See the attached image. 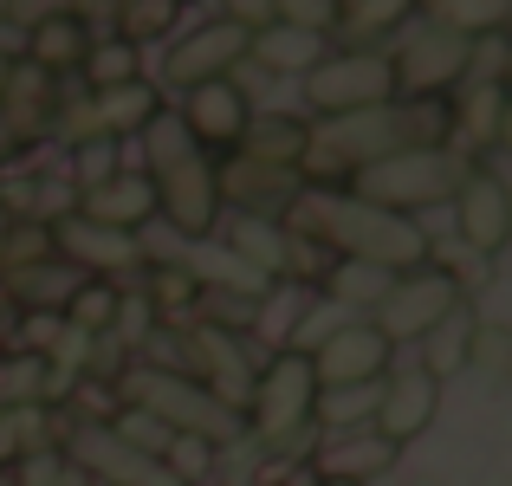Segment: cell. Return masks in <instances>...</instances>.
Wrapping results in <instances>:
<instances>
[{"mask_svg": "<svg viewBox=\"0 0 512 486\" xmlns=\"http://www.w3.org/2000/svg\"><path fill=\"white\" fill-rule=\"evenodd\" d=\"M279 227L318 240L331 260H363V266H383V273H415V266L435 260V240L422 234V221L370 208L350 188H299L279 214Z\"/></svg>", "mask_w": 512, "mask_h": 486, "instance_id": "obj_1", "label": "cell"}, {"mask_svg": "<svg viewBox=\"0 0 512 486\" xmlns=\"http://www.w3.org/2000/svg\"><path fill=\"white\" fill-rule=\"evenodd\" d=\"M137 143H143V175H150V188H156V214H163L182 240H208L214 227H221L214 156L188 137V124L169 111V104L137 130Z\"/></svg>", "mask_w": 512, "mask_h": 486, "instance_id": "obj_2", "label": "cell"}, {"mask_svg": "<svg viewBox=\"0 0 512 486\" xmlns=\"http://www.w3.org/2000/svg\"><path fill=\"white\" fill-rule=\"evenodd\" d=\"M318 441V376L305 350H273L253 370L247 396V448L273 461H299Z\"/></svg>", "mask_w": 512, "mask_h": 486, "instance_id": "obj_3", "label": "cell"}, {"mask_svg": "<svg viewBox=\"0 0 512 486\" xmlns=\"http://www.w3.org/2000/svg\"><path fill=\"white\" fill-rule=\"evenodd\" d=\"M111 389L124 396V409H143L150 422H163L169 435H195V441H208V448H221V454L247 441V415L227 409V402H214L208 389H201L188 370H175V363H137L130 357Z\"/></svg>", "mask_w": 512, "mask_h": 486, "instance_id": "obj_4", "label": "cell"}, {"mask_svg": "<svg viewBox=\"0 0 512 486\" xmlns=\"http://www.w3.org/2000/svg\"><path fill=\"white\" fill-rule=\"evenodd\" d=\"M389 150H415L402 98L376 104V111H350V117H318V124L305 130L299 188H344L357 169H370V162L389 156Z\"/></svg>", "mask_w": 512, "mask_h": 486, "instance_id": "obj_5", "label": "cell"}, {"mask_svg": "<svg viewBox=\"0 0 512 486\" xmlns=\"http://www.w3.org/2000/svg\"><path fill=\"white\" fill-rule=\"evenodd\" d=\"M467 162L461 150H389L376 156L370 169L350 175V195L370 201V208H389V214H422V208H441V201H454V188L467 182Z\"/></svg>", "mask_w": 512, "mask_h": 486, "instance_id": "obj_6", "label": "cell"}, {"mask_svg": "<svg viewBox=\"0 0 512 486\" xmlns=\"http://www.w3.org/2000/svg\"><path fill=\"white\" fill-rule=\"evenodd\" d=\"M396 98V72H389V52L376 46H344L305 72V104L318 117H350V111H376V104Z\"/></svg>", "mask_w": 512, "mask_h": 486, "instance_id": "obj_7", "label": "cell"}, {"mask_svg": "<svg viewBox=\"0 0 512 486\" xmlns=\"http://www.w3.org/2000/svg\"><path fill=\"white\" fill-rule=\"evenodd\" d=\"M467 299V286L448 273V266H415V273H396L389 279V292L376 299V312H370V324L389 337V344H422L428 331H435L441 318L454 312V305Z\"/></svg>", "mask_w": 512, "mask_h": 486, "instance_id": "obj_8", "label": "cell"}, {"mask_svg": "<svg viewBox=\"0 0 512 486\" xmlns=\"http://www.w3.org/2000/svg\"><path fill=\"white\" fill-rule=\"evenodd\" d=\"M182 357L175 370H188L214 402L247 415V396H253V344L234 331V324H208V318H188L182 324Z\"/></svg>", "mask_w": 512, "mask_h": 486, "instance_id": "obj_9", "label": "cell"}, {"mask_svg": "<svg viewBox=\"0 0 512 486\" xmlns=\"http://www.w3.org/2000/svg\"><path fill=\"white\" fill-rule=\"evenodd\" d=\"M59 454L91 486H182L163 467V454H143L130 441H117L104 422H59Z\"/></svg>", "mask_w": 512, "mask_h": 486, "instance_id": "obj_10", "label": "cell"}, {"mask_svg": "<svg viewBox=\"0 0 512 486\" xmlns=\"http://www.w3.org/2000/svg\"><path fill=\"white\" fill-rule=\"evenodd\" d=\"M312 376L318 389H357V383H383L389 370H396V344H389L383 331H376L370 318H344L331 324L325 337H318L312 350Z\"/></svg>", "mask_w": 512, "mask_h": 486, "instance_id": "obj_11", "label": "cell"}, {"mask_svg": "<svg viewBox=\"0 0 512 486\" xmlns=\"http://www.w3.org/2000/svg\"><path fill=\"white\" fill-rule=\"evenodd\" d=\"M46 227H52V253L85 279H117V286H124V273H143V266H150L143 240L124 234V227H98V221H85V214H59V221H46Z\"/></svg>", "mask_w": 512, "mask_h": 486, "instance_id": "obj_12", "label": "cell"}, {"mask_svg": "<svg viewBox=\"0 0 512 486\" xmlns=\"http://www.w3.org/2000/svg\"><path fill=\"white\" fill-rule=\"evenodd\" d=\"M467 46L474 39L448 33V26H422L389 52V72H396V98H448L467 78Z\"/></svg>", "mask_w": 512, "mask_h": 486, "instance_id": "obj_13", "label": "cell"}, {"mask_svg": "<svg viewBox=\"0 0 512 486\" xmlns=\"http://www.w3.org/2000/svg\"><path fill=\"white\" fill-rule=\"evenodd\" d=\"M448 208H454V234H461V247L480 253V260H493V253L512 240V195H506V182L487 169V162L467 169V182L454 188Z\"/></svg>", "mask_w": 512, "mask_h": 486, "instance_id": "obj_14", "label": "cell"}, {"mask_svg": "<svg viewBox=\"0 0 512 486\" xmlns=\"http://www.w3.org/2000/svg\"><path fill=\"white\" fill-rule=\"evenodd\" d=\"M435 409H441V383L415 363V370H389L376 383V409H370V428L396 448H409L415 435L435 428Z\"/></svg>", "mask_w": 512, "mask_h": 486, "instance_id": "obj_15", "label": "cell"}, {"mask_svg": "<svg viewBox=\"0 0 512 486\" xmlns=\"http://www.w3.org/2000/svg\"><path fill=\"white\" fill-rule=\"evenodd\" d=\"M247 39L253 33H240V26H227V20H208L201 33H182L163 59V85L195 91V85H208V78H234V65L247 59Z\"/></svg>", "mask_w": 512, "mask_h": 486, "instance_id": "obj_16", "label": "cell"}, {"mask_svg": "<svg viewBox=\"0 0 512 486\" xmlns=\"http://www.w3.org/2000/svg\"><path fill=\"white\" fill-rule=\"evenodd\" d=\"M214 188H221V208L279 221L286 201L299 195V169H273V162H253V156H227V162H214Z\"/></svg>", "mask_w": 512, "mask_h": 486, "instance_id": "obj_17", "label": "cell"}, {"mask_svg": "<svg viewBox=\"0 0 512 486\" xmlns=\"http://www.w3.org/2000/svg\"><path fill=\"white\" fill-rule=\"evenodd\" d=\"M188 124V137L201 143V150H234L240 143V130H247V117H253V104H247V91L234 85V78H208V85H195V91H182V111H175Z\"/></svg>", "mask_w": 512, "mask_h": 486, "instance_id": "obj_18", "label": "cell"}, {"mask_svg": "<svg viewBox=\"0 0 512 486\" xmlns=\"http://www.w3.org/2000/svg\"><path fill=\"white\" fill-rule=\"evenodd\" d=\"M72 214H85V221H98V227L143 234V227L156 221V188H150L143 169H117V175H104L98 188H72Z\"/></svg>", "mask_w": 512, "mask_h": 486, "instance_id": "obj_19", "label": "cell"}, {"mask_svg": "<svg viewBox=\"0 0 512 486\" xmlns=\"http://www.w3.org/2000/svg\"><path fill=\"white\" fill-rule=\"evenodd\" d=\"M52 111H59V78L39 72V65L13 59L7 65V85H0V124H7V137L20 143H39L52 130Z\"/></svg>", "mask_w": 512, "mask_h": 486, "instance_id": "obj_20", "label": "cell"}, {"mask_svg": "<svg viewBox=\"0 0 512 486\" xmlns=\"http://www.w3.org/2000/svg\"><path fill=\"white\" fill-rule=\"evenodd\" d=\"M227 260L240 273H253L260 286H279L286 279V227L266 221V214H234L227 221Z\"/></svg>", "mask_w": 512, "mask_h": 486, "instance_id": "obj_21", "label": "cell"}, {"mask_svg": "<svg viewBox=\"0 0 512 486\" xmlns=\"http://www.w3.org/2000/svg\"><path fill=\"white\" fill-rule=\"evenodd\" d=\"M448 104H454V150L467 162L506 137V85H461V98Z\"/></svg>", "mask_w": 512, "mask_h": 486, "instance_id": "obj_22", "label": "cell"}, {"mask_svg": "<svg viewBox=\"0 0 512 486\" xmlns=\"http://www.w3.org/2000/svg\"><path fill=\"white\" fill-rule=\"evenodd\" d=\"M396 441H383L376 428H344L331 448H318V474H331V480H357V486H370V480H383L389 467H396Z\"/></svg>", "mask_w": 512, "mask_h": 486, "instance_id": "obj_23", "label": "cell"}, {"mask_svg": "<svg viewBox=\"0 0 512 486\" xmlns=\"http://www.w3.org/2000/svg\"><path fill=\"white\" fill-rule=\"evenodd\" d=\"M91 39H98V33H91L78 13H52V20L26 26V52H20V59L39 65V72H52V78H65V72H78V65H85Z\"/></svg>", "mask_w": 512, "mask_h": 486, "instance_id": "obj_24", "label": "cell"}, {"mask_svg": "<svg viewBox=\"0 0 512 486\" xmlns=\"http://www.w3.org/2000/svg\"><path fill=\"white\" fill-rule=\"evenodd\" d=\"M305 130H312V124H305V117H292V111H253L247 130H240V143H234V156L273 162V169H299Z\"/></svg>", "mask_w": 512, "mask_h": 486, "instance_id": "obj_25", "label": "cell"}, {"mask_svg": "<svg viewBox=\"0 0 512 486\" xmlns=\"http://www.w3.org/2000/svg\"><path fill=\"white\" fill-rule=\"evenodd\" d=\"M163 111V91L150 85V78H130V85H111V91H91V117H98V137L124 143L137 137L150 117Z\"/></svg>", "mask_w": 512, "mask_h": 486, "instance_id": "obj_26", "label": "cell"}, {"mask_svg": "<svg viewBox=\"0 0 512 486\" xmlns=\"http://www.w3.org/2000/svg\"><path fill=\"white\" fill-rule=\"evenodd\" d=\"M78 279L65 260H39V266H20V273H0V299H13L20 312H65V299L78 292Z\"/></svg>", "mask_w": 512, "mask_h": 486, "instance_id": "obj_27", "label": "cell"}, {"mask_svg": "<svg viewBox=\"0 0 512 486\" xmlns=\"http://www.w3.org/2000/svg\"><path fill=\"white\" fill-rule=\"evenodd\" d=\"M247 52H253V65H266V72H279V78H305L318 59H325V39L273 20V26H260V33L247 39Z\"/></svg>", "mask_w": 512, "mask_h": 486, "instance_id": "obj_28", "label": "cell"}, {"mask_svg": "<svg viewBox=\"0 0 512 486\" xmlns=\"http://www.w3.org/2000/svg\"><path fill=\"white\" fill-rule=\"evenodd\" d=\"M474 324H480V312H474V299H461L448 318L435 324V331L422 337V370L435 376H454V370H467V350H474Z\"/></svg>", "mask_w": 512, "mask_h": 486, "instance_id": "obj_29", "label": "cell"}, {"mask_svg": "<svg viewBox=\"0 0 512 486\" xmlns=\"http://www.w3.org/2000/svg\"><path fill=\"white\" fill-rule=\"evenodd\" d=\"M117 305H124V286H117V279H78V292L65 299L59 318L72 324V331H85V337H111Z\"/></svg>", "mask_w": 512, "mask_h": 486, "instance_id": "obj_30", "label": "cell"}, {"mask_svg": "<svg viewBox=\"0 0 512 486\" xmlns=\"http://www.w3.org/2000/svg\"><path fill=\"white\" fill-rule=\"evenodd\" d=\"M85 91H111V85H130V78H143V46H130V39H117V33H104V39H91V52H85Z\"/></svg>", "mask_w": 512, "mask_h": 486, "instance_id": "obj_31", "label": "cell"}, {"mask_svg": "<svg viewBox=\"0 0 512 486\" xmlns=\"http://www.w3.org/2000/svg\"><path fill=\"white\" fill-rule=\"evenodd\" d=\"M422 0H338V26L350 33V46H376L383 33H396Z\"/></svg>", "mask_w": 512, "mask_h": 486, "instance_id": "obj_32", "label": "cell"}, {"mask_svg": "<svg viewBox=\"0 0 512 486\" xmlns=\"http://www.w3.org/2000/svg\"><path fill=\"white\" fill-rule=\"evenodd\" d=\"M512 20V0H435V26L461 39H487V33H506Z\"/></svg>", "mask_w": 512, "mask_h": 486, "instance_id": "obj_33", "label": "cell"}, {"mask_svg": "<svg viewBox=\"0 0 512 486\" xmlns=\"http://www.w3.org/2000/svg\"><path fill=\"white\" fill-rule=\"evenodd\" d=\"M39 260H59L52 253V227L33 221V214H13L7 240H0V273H20V266H39Z\"/></svg>", "mask_w": 512, "mask_h": 486, "instance_id": "obj_34", "label": "cell"}, {"mask_svg": "<svg viewBox=\"0 0 512 486\" xmlns=\"http://www.w3.org/2000/svg\"><path fill=\"white\" fill-rule=\"evenodd\" d=\"M111 13H117V39L143 46V39L175 33V13H182V0H117Z\"/></svg>", "mask_w": 512, "mask_h": 486, "instance_id": "obj_35", "label": "cell"}, {"mask_svg": "<svg viewBox=\"0 0 512 486\" xmlns=\"http://www.w3.org/2000/svg\"><path fill=\"white\" fill-rule=\"evenodd\" d=\"M370 409H376V383H357V389H318V428H357V422H370Z\"/></svg>", "mask_w": 512, "mask_h": 486, "instance_id": "obj_36", "label": "cell"}, {"mask_svg": "<svg viewBox=\"0 0 512 486\" xmlns=\"http://www.w3.org/2000/svg\"><path fill=\"white\" fill-rule=\"evenodd\" d=\"M124 169V143L111 137H91V143H72V188H98L104 175Z\"/></svg>", "mask_w": 512, "mask_h": 486, "instance_id": "obj_37", "label": "cell"}, {"mask_svg": "<svg viewBox=\"0 0 512 486\" xmlns=\"http://www.w3.org/2000/svg\"><path fill=\"white\" fill-rule=\"evenodd\" d=\"M273 20L331 39V33H338V0H273Z\"/></svg>", "mask_w": 512, "mask_h": 486, "instance_id": "obj_38", "label": "cell"}, {"mask_svg": "<svg viewBox=\"0 0 512 486\" xmlns=\"http://www.w3.org/2000/svg\"><path fill=\"white\" fill-rule=\"evenodd\" d=\"M467 363H480V370H493V376L506 370V331H500V324H474V350H467Z\"/></svg>", "mask_w": 512, "mask_h": 486, "instance_id": "obj_39", "label": "cell"}, {"mask_svg": "<svg viewBox=\"0 0 512 486\" xmlns=\"http://www.w3.org/2000/svg\"><path fill=\"white\" fill-rule=\"evenodd\" d=\"M221 20L240 33H260V26H273V0H221Z\"/></svg>", "mask_w": 512, "mask_h": 486, "instance_id": "obj_40", "label": "cell"}, {"mask_svg": "<svg viewBox=\"0 0 512 486\" xmlns=\"http://www.w3.org/2000/svg\"><path fill=\"white\" fill-rule=\"evenodd\" d=\"M52 13H78V0H7V20L13 26H39Z\"/></svg>", "mask_w": 512, "mask_h": 486, "instance_id": "obj_41", "label": "cell"}, {"mask_svg": "<svg viewBox=\"0 0 512 486\" xmlns=\"http://www.w3.org/2000/svg\"><path fill=\"white\" fill-rule=\"evenodd\" d=\"M52 486H91V480H85V474H78V467H72V461H65V467H59V480H52Z\"/></svg>", "mask_w": 512, "mask_h": 486, "instance_id": "obj_42", "label": "cell"}, {"mask_svg": "<svg viewBox=\"0 0 512 486\" xmlns=\"http://www.w3.org/2000/svg\"><path fill=\"white\" fill-rule=\"evenodd\" d=\"M13 156H20V143H13V137H7V124H0V169H7V162H13Z\"/></svg>", "mask_w": 512, "mask_h": 486, "instance_id": "obj_43", "label": "cell"}, {"mask_svg": "<svg viewBox=\"0 0 512 486\" xmlns=\"http://www.w3.org/2000/svg\"><path fill=\"white\" fill-rule=\"evenodd\" d=\"M312 486H357V480H331V474H318V480H312Z\"/></svg>", "mask_w": 512, "mask_h": 486, "instance_id": "obj_44", "label": "cell"}, {"mask_svg": "<svg viewBox=\"0 0 512 486\" xmlns=\"http://www.w3.org/2000/svg\"><path fill=\"white\" fill-rule=\"evenodd\" d=\"M7 65H13V59H7V52H0V85H7Z\"/></svg>", "mask_w": 512, "mask_h": 486, "instance_id": "obj_45", "label": "cell"}, {"mask_svg": "<svg viewBox=\"0 0 512 486\" xmlns=\"http://www.w3.org/2000/svg\"><path fill=\"white\" fill-rule=\"evenodd\" d=\"M0 486H13V474H0Z\"/></svg>", "mask_w": 512, "mask_h": 486, "instance_id": "obj_46", "label": "cell"}, {"mask_svg": "<svg viewBox=\"0 0 512 486\" xmlns=\"http://www.w3.org/2000/svg\"><path fill=\"white\" fill-rule=\"evenodd\" d=\"M0 20H7V0H0Z\"/></svg>", "mask_w": 512, "mask_h": 486, "instance_id": "obj_47", "label": "cell"}, {"mask_svg": "<svg viewBox=\"0 0 512 486\" xmlns=\"http://www.w3.org/2000/svg\"><path fill=\"white\" fill-rule=\"evenodd\" d=\"M273 486H292V480H273Z\"/></svg>", "mask_w": 512, "mask_h": 486, "instance_id": "obj_48", "label": "cell"}]
</instances>
